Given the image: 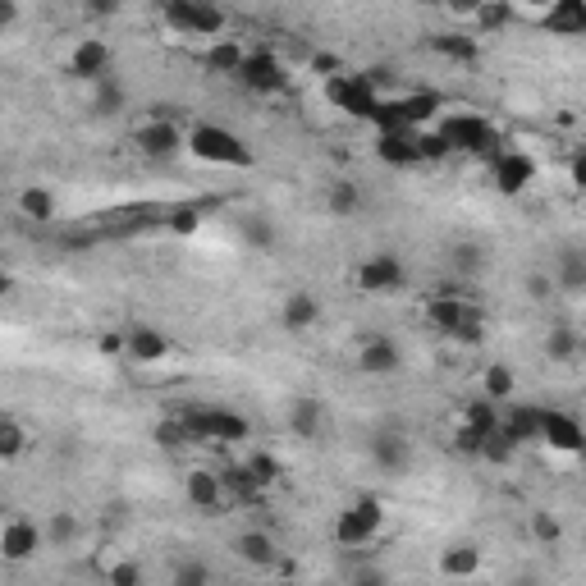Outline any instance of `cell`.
I'll return each instance as SVG.
<instances>
[{
	"label": "cell",
	"instance_id": "f35d334b",
	"mask_svg": "<svg viewBox=\"0 0 586 586\" xmlns=\"http://www.w3.org/2000/svg\"><path fill=\"white\" fill-rule=\"evenodd\" d=\"M46 541L51 545H74L78 541V518L74 513H51V522H46Z\"/></svg>",
	"mask_w": 586,
	"mask_h": 586
},
{
	"label": "cell",
	"instance_id": "816d5d0a",
	"mask_svg": "<svg viewBox=\"0 0 586 586\" xmlns=\"http://www.w3.org/2000/svg\"><path fill=\"white\" fill-rule=\"evenodd\" d=\"M312 69L321 78H335V74H344V60H339V55H330V51H321V55H312Z\"/></svg>",
	"mask_w": 586,
	"mask_h": 586
},
{
	"label": "cell",
	"instance_id": "f6af8a7d",
	"mask_svg": "<svg viewBox=\"0 0 586 586\" xmlns=\"http://www.w3.org/2000/svg\"><path fill=\"white\" fill-rule=\"evenodd\" d=\"M513 449H518V445H513L509 435L495 431V435H486V445H481V458H486V463H509Z\"/></svg>",
	"mask_w": 586,
	"mask_h": 586
},
{
	"label": "cell",
	"instance_id": "8d00e7d4",
	"mask_svg": "<svg viewBox=\"0 0 586 586\" xmlns=\"http://www.w3.org/2000/svg\"><path fill=\"white\" fill-rule=\"evenodd\" d=\"M23 445H28V431L19 426V417H5V422H0V458L14 463V458L23 454Z\"/></svg>",
	"mask_w": 586,
	"mask_h": 586
},
{
	"label": "cell",
	"instance_id": "60d3db41",
	"mask_svg": "<svg viewBox=\"0 0 586 586\" xmlns=\"http://www.w3.org/2000/svg\"><path fill=\"white\" fill-rule=\"evenodd\" d=\"M170 586H211V568L202 559H184V564L174 568Z\"/></svg>",
	"mask_w": 586,
	"mask_h": 586
},
{
	"label": "cell",
	"instance_id": "ab89813d",
	"mask_svg": "<svg viewBox=\"0 0 586 586\" xmlns=\"http://www.w3.org/2000/svg\"><path fill=\"white\" fill-rule=\"evenodd\" d=\"M248 477H252V486H257V490H266V486H275V481H280V463H275L271 454H252L248 458Z\"/></svg>",
	"mask_w": 586,
	"mask_h": 586
},
{
	"label": "cell",
	"instance_id": "5b68a950",
	"mask_svg": "<svg viewBox=\"0 0 586 586\" xmlns=\"http://www.w3.org/2000/svg\"><path fill=\"white\" fill-rule=\"evenodd\" d=\"M184 426L193 431V440H211V445H234V440H248V422L239 413H229V408H216V403H197L188 408Z\"/></svg>",
	"mask_w": 586,
	"mask_h": 586
},
{
	"label": "cell",
	"instance_id": "6f0895ef",
	"mask_svg": "<svg viewBox=\"0 0 586 586\" xmlns=\"http://www.w3.org/2000/svg\"><path fill=\"white\" fill-rule=\"evenodd\" d=\"M326 586H330V582H326Z\"/></svg>",
	"mask_w": 586,
	"mask_h": 586
},
{
	"label": "cell",
	"instance_id": "11a10c76",
	"mask_svg": "<svg viewBox=\"0 0 586 586\" xmlns=\"http://www.w3.org/2000/svg\"><path fill=\"white\" fill-rule=\"evenodd\" d=\"M573 184H577V188H582V193H586V147H582V152L573 156Z\"/></svg>",
	"mask_w": 586,
	"mask_h": 586
},
{
	"label": "cell",
	"instance_id": "484cf974",
	"mask_svg": "<svg viewBox=\"0 0 586 586\" xmlns=\"http://www.w3.org/2000/svg\"><path fill=\"white\" fill-rule=\"evenodd\" d=\"M165 353H170V339H165L161 330H152V326H133L129 330V358L133 362L152 367V362H161Z\"/></svg>",
	"mask_w": 586,
	"mask_h": 586
},
{
	"label": "cell",
	"instance_id": "2e32d148",
	"mask_svg": "<svg viewBox=\"0 0 586 586\" xmlns=\"http://www.w3.org/2000/svg\"><path fill=\"white\" fill-rule=\"evenodd\" d=\"M532 179H536V161L527 152H504L500 161H495V188H500L504 197L522 193Z\"/></svg>",
	"mask_w": 586,
	"mask_h": 586
},
{
	"label": "cell",
	"instance_id": "d6a6232c",
	"mask_svg": "<svg viewBox=\"0 0 586 586\" xmlns=\"http://www.w3.org/2000/svg\"><path fill=\"white\" fill-rule=\"evenodd\" d=\"M124 106H129V92H124L120 78L110 74L106 83H97V92H92V110H97V115H120Z\"/></svg>",
	"mask_w": 586,
	"mask_h": 586
},
{
	"label": "cell",
	"instance_id": "7402d4cb",
	"mask_svg": "<svg viewBox=\"0 0 586 586\" xmlns=\"http://www.w3.org/2000/svg\"><path fill=\"white\" fill-rule=\"evenodd\" d=\"M541 23L554 37H586V0H559L545 10Z\"/></svg>",
	"mask_w": 586,
	"mask_h": 586
},
{
	"label": "cell",
	"instance_id": "9f6ffc18",
	"mask_svg": "<svg viewBox=\"0 0 586 586\" xmlns=\"http://www.w3.org/2000/svg\"><path fill=\"white\" fill-rule=\"evenodd\" d=\"M280 586H293V582H280Z\"/></svg>",
	"mask_w": 586,
	"mask_h": 586
},
{
	"label": "cell",
	"instance_id": "e0dca14e",
	"mask_svg": "<svg viewBox=\"0 0 586 586\" xmlns=\"http://www.w3.org/2000/svg\"><path fill=\"white\" fill-rule=\"evenodd\" d=\"M358 367L367 371V376H394V371L403 367V353H399L394 339L371 335L367 344H362V353H358Z\"/></svg>",
	"mask_w": 586,
	"mask_h": 586
},
{
	"label": "cell",
	"instance_id": "3957f363",
	"mask_svg": "<svg viewBox=\"0 0 586 586\" xmlns=\"http://www.w3.org/2000/svg\"><path fill=\"white\" fill-rule=\"evenodd\" d=\"M440 133H445V142L463 156H481V161H500L504 156L500 129L490 120H481V115H445V120H440Z\"/></svg>",
	"mask_w": 586,
	"mask_h": 586
},
{
	"label": "cell",
	"instance_id": "4316f807",
	"mask_svg": "<svg viewBox=\"0 0 586 586\" xmlns=\"http://www.w3.org/2000/svg\"><path fill=\"white\" fill-rule=\"evenodd\" d=\"M554 289L564 293H586V252H559L554 261Z\"/></svg>",
	"mask_w": 586,
	"mask_h": 586
},
{
	"label": "cell",
	"instance_id": "9c48e42d",
	"mask_svg": "<svg viewBox=\"0 0 586 586\" xmlns=\"http://www.w3.org/2000/svg\"><path fill=\"white\" fill-rule=\"evenodd\" d=\"M138 152L147 156V161H174L179 152H188V133L179 129V124L170 120V110H156L152 120L138 129Z\"/></svg>",
	"mask_w": 586,
	"mask_h": 586
},
{
	"label": "cell",
	"instance_id": "6da1fadb",
	"mask_svg": "<svg viewBox=\"0 0 586 586\" xmlns=\"http://www.w3.org/2000/svg\"><path fill=\"white\" fill-rule=\"evenodd\" d=\"M426 321H431L440 335L458 339V344H481V335H486L481 307L467 303L463 293H454V289H435L431 298H426Z\"/></svg>",
	"mask_w": 586,
	"mask_h": 586
},
{
	"label": "cell",
	"instance_id": "44dd1931",
	"mask_svg": "<svg viewBox=\"0 0 586 586\" xmlns=\"http://www.w3.org/2000/svg\"><path fill=\"white\" fill-rule=\"evenodd\" d=\"M500 431L509 435L513 445L541 440V408H536V403H509V413L500 417Z\"/></svg>",
	"mask_w": 586,
	"mask_h": 586
},
{
	"label": "cell",
	"instance_id": "f5cc1de1",
	"mask_svg": "<svg viewBox=\"0 0 586 586\" xmlns=\"http://www.w3.org/2000/svg\"><path fill=\"white\" fill-rule=\"evenodd\" d=\"M348 586H390V577L380 573V568H358V573L348 577Z\"/></svg>",
	"mask_w": 586,
	"mask_h": 586
},
{
	"label": "cell",
	"instance_id": "7bdbcfd3",
	"mask_svg": "<svg viewBox=\"0 0 586 586\" xmlns=\"http://www.w3.org/2000/svg\"><path fill=\"white\" fill-rule=\"evenodd\" d=\"M188 440H193V431L184 426V417H170V422L156 426V445L161 449H179V445H188Z\"/></svg>",
	"mask_w": 586,
	"mask_h": 586
},
{
	"label": "cell",
	"instance_id": "d590c367",
	"mask_svg": "<svg viewBox=\"0 0 586 586\" xmlns=\"http://www.w3.org/2000/svg\"><path fill=\"white\" fill-rule=\"evenodd\" d=\"M577 330H568V326H554L550 335H545V353H550V362H573L577 358Z\"/></svg>",
	"mask_w": 586,
	"mask_h": 586
},
{
	"label": "cell",
	"instance_id": "9a60e30c",
	"mask_svg": "<svg viewBox=\"0 0 586 586\" xmlns=\"http://www.w3.org/2000/svg\"><path fill=\"white\" fill-rule=\"evenodd\" d=\"M376 156L394 170H408V165H422V147H417L413 129H394V133H376Z\"/></svg>",
	"mask_w": 586,
	"mask_h": 586
},
{
	"label": "cell",
	"instance_id": "83f0119b",
	"mask_svg": "<svg viewBox=\"0 0 586 586\" xmlns=\"http://www.w3.org/2000/svg\"><path fill=\"white\" fill-rule=\"evenodd\" d=\"M243 60H248V51H243L239 42H229V37H220V42L207 46V69H211V74H234V78H239Z\"/></svg>",
	"mask_w": 586,
	"mask_h": 586
},
{
	"label": "cell",
	"instance_id": "7c38bea8",
	"mask_svg": "<svg viewBox=\"0 0 586 586\" xmlns=\"http://www.w3.org/2000/svg\"><path fill=\"white\" fill-rule=\"evenodd\" d=\"M541 440L559 454H586V431L564 408H541Z\"/></svg>",
	"mask_w": 586,
	"mask_h": 586
},
{
	"label": "cell",
	"instance_id": "5bb4252c",
	"mask_svg": "<svg viewBox=\"0 0 586 586\" xmlns=\"http://www.w3.org/2000/svg\"><path fill=\"white\" fill-rule=\"evenodd\" d=\"M403 261L394 257V252H376V257H367L358 266V289L362 293H394L403 289Z\"/></svg>",
	"mask_w": 586,
	"mask_h": 586
},
{
	"label": "cell",
	"instance_id": "30bf717a",
	"mask_svg": "<svg viewBox=\"0 0 586 586\" xmlns=\"http://www.w3.org/2000/svg\"><path fill=\"white\" fill-rule=\"evenodd\" d=\"M239 83L248 87V92H257V97H275V92L289 87V69H284V60L271 51H248V60H243V69H239Z\"/></svg>",
	"mask_w": 586,
	"mask_h": 586
},
{
	"label": "cell",
	"instance_id": "52a82bcc",
	"mask_svg": "<svg viewBox=\"0 0 586 586\" xmlns=\"http://www.w3.org/2000/svg\"><path fill=\"white\" fill-rule=\"evenodd\" d=\"M326 97L335 110H344V115H353V120H376L380 110V92L367 83V74H335L326 78Z\"/></svg>",
	"mask_w": 586,
	"mask_h": 586
},
{
	"label": "cell",
	"instance_id": "7dc6e473",
	"mask_svg": "<svg viewBox=\"0 0 586 586\" xmlns=\"http://www.w3.org/2000/svg\"><path fill=\"white\" fill-rule=\"evenodd\" d=\"M481 445H486V435L472 431V426H458V431H454V449H458V454L481 458Z\"/></svg>",
	"mask_w": 586,
	"mask_h": 586
},
{
	"label": "cell",
	"instance_id": "8992f818",
	"mask_svg": "<svg viewBox=\"0 0 586 586\" xmlns=\"http://www.w3.org/2000/svg\"><path fill=\"white\" fill-rule=\"evenodd\" d=\"M380 522H385V504H380L376 495H362V500H353L335 518V541L344 545V550H362V545L376 541Z\"/></svg>",
	"mask_w": 586,
	"mask_h": 586
},
{
	"label": "cell",
	"instance_id": "836d02e7",
	"mask_svg": "<svg viewBox=\"0 0 586 586\" xmlns=\"http://www.w3.org/2000/svg\"><path fill=\"white\" fill-rule=\"evenodd\" d=\"M326 207H330V216H353V211L362 207V188L348 184V179H335V184L326 188Z\"/></svg>",
	"mask_w": 586,
	"mask_h": 586
},
{
	"label": "cell",
	"instance_id": "ac0fdd59",
	"mask_svg": "<svg viewBox=\"0 0 586 586\" xmlns=\"http://www.w3.org/2000/svg\"><path fill=\"white\" fill-rule=\"evenodd\" d=\"M234 550H239V559L248 568H280V545H275L271 532H257V527H248V532L234 541Z\"/></svg>",
	"mask_w": 586,
	"mask_h": 586
},
{
	"label": "cell",
	"instance_id": "74e56055",
	"mask_svg": "<svg viewBox=\"0 0 586 586\" xmlns=\"http://www.w3.org/2000/svg\"><path fill=\"white\" fill-rule=\"evenodd\" d=\"M472 19H477V33H500L504 23H513V5H477Z\"/></svg>",
	"mask_w": 586,
	"mask_h": 586
},
{
	"label": "cell",
	"instance_id": "ffe728a7",
	"mask_svg": "<svg viewBox=\"0 0 586 586\" xmlns=\"http://www.w3.org/2000/svg\"><path fill=\"white\" fill-rule=\"evenodd\" d=\"M371 458H376L385 472H403V467L413 463V445H408L403 431H376L371 435Z\"/></svg>",
	"mask_w": 586,
	"mask_h": 586
},
{
	"label": "cell",
	"instance_id": "ba28073f",
	"mask_svg": "<svg viewBox=\"0 0 586 586\" xmlns=\"http://www.w3.org/2000/svg\"><path fill=\"white\" fill-rule=\"evenodd\" d=\"M165 23L184 37H216L220 42V33H225V10H220V5H207V0H170V5H165Z\"/></svg>",
	"mask_w": 586,
	"mask_h": 586
},
{
	"label": "cell",
	"instance_id": "e575fe53",
	"mask_svg": "<svg viewBox=\"0 0 586 586\" xmlns=\"http://www.w3.org/2000/svg\"><path fill=\"white\" fill-rule=\"evenodd\" d=\"M243 243L257 252H271L275 248V220L271 216H248L243 220Z\"/></svg>",
	"mask_w": 586,
	"mask_h": 586
},
{
	"label": "cell",
	"instance_id": "4dcf8cb0",
	"mask_svg": "<svg viewBox=\"0 0 586 586\" xmlns=\"http://www.w3.org/2000/svg\"><path fill=\"white\" fill-rule=\"evenodd\" d=\"M463 426H472V431H481V435H495L500 431V403H490V399L463 403Z\"/></svg>",
	"mask_w": 586,
	"mask_h": 586
},
{
	"label": "cell",
	"instance_id": "d6986e66",
	"mask_svg": "<svg viewBox=\"0 0 586 586\" xmlns=\"http://www.w3.org/2000/svg\"><path fill=\"white\" fill-rule=\"evenodd\" d=\"M184 495L193 509L211 513L225 504V477H216V472H207V467H197V472H188L184 477Z\"/></svg>",
	"mask_w": 586,
	"mask_h": 586
},
{
	"label": "cell",
	"instance_id": "4fadbf2b",
	"mask_svg": "<svg viewBox=\"0 0 586 586\" xmlns=\"http://www.w3.org/2000/svg\"><path fill=\"white\" fill-rule=\"evenodd\" d=\"M42 545H46V532L37 527V522H28V518H10L5 522V532H0V554H5L10 564H28V559H37Z\"/></svg>",
	"mask_w": 586,
	"mask_h": 586
},
{
	"label": "cell",
	"instance_id": "bcb514c9",
	"mask_svg": "<svg viewBox=\"0 0 586 586\" xmlns=\"http://www.w3.org/2000/svg\"><path fill=\"white\" fill-rule=\"evenodd\" d=\"M106 586H142V568L133 564V559H124V564H110Z\"/></svg>",
	"mask_w": 586,
	"mask_h": 586
},
{
	"label": "cell",
	"instance_id": "d4e9b609",
	"mask_svg": "<svg viewBox=\"0 0 586 586\" xmlns=\"http://www.w3.org/2000/svg\"><path fill=\"white\" fill-rule=\"evenodd\" d=\"M316 316H321V303H316L307 289H293L289 298H284V307H280L284 330H312Z\"/></svg>",
	"mask_w": 586,
	"mask_h": 586
},
{
	"label": "cell",
	"instance_id": "7a4b0ae2",
	"mask_svg": "<svg viewBox=\"0 0 586 586\" xmlns=\"http://www.w3.org/2000/svg\"><path fill=\"white\" fill-rule=\"evenodd\" d=\"M188 152H193L197 161L229 165V170H252V165H257V152H252L248 142L234 129H220V124H193V129H188Z\"/></svg>",
	"mask_w": 586,
	"mask_h": 586
},
{
	"label": "cell",
	"instance_id": "f546056e",
	"mask_svg": "<svg viewBox=\"0 0 586 586\" xmlns=\"http://www.w3.org/2000/svg\"><path fill=\"white\" fill-rule=\"evenodd\" d=\"M481 399L490 403H513V371L504 362H490L486 376H481Z\"/></svg>",
	"mask_w": 586,
	"mask_h": 586
},
{
	"label": "cell",
	"instance_id": "f1b7e54d",
	"mask_svg": "<svg viewBox=\"0 0 586 586\" xmlns=\"http://www.w3.org/2000/svg\"><path fill=\"white\" fill-rule=\"evenodd\" d=\"M321 403L316 399H293L289 408V431L298 435V440H316V431H321Z\"/></svg>",
	"mask_w": 586,
	"mask_h": 586
},
{
	"label": "cell",
	"instance_id": "cb8c5ba5",
	"mask_svg": "<svg viewBox=\"0 0 586 586\" xmlns=\"http://www.w3.org/2000/svg\"><path fill=\"white\" fill-rule=\"evenodd\" d=\"M426 46H431L435 55L454 60V65H477V60H481V42L472 33H435Z\"/></svg>",
	"mask_w": 586,
	"mask_h": 586
},
{
	"label": "cell",
	"instance_id": "603a6c76",
	"mask_svg": "<svg viewBox=\"0 0 586 586\" xmlns=\"http://www.w3.org/2000/svg\"><path fill=\"white\" fill-rule=\"evenodd\" d=\"M440 573L454 577V582H467V577H477V573H481V545H472V541L449 545V550L440 554Z\"/></svg>",
	"mask_w": 586,
	"mask_h": 586
},
{
	"label": "cell",
	"instance_id": "277c9868",
	"mask_svg": "<svg viewBox=\"0 0 586 586\" xmlns=\"http://www.w3.org/2000/svg\"><path fill=\"white\" fill-rule=\"evenodd\" d=\"M445 110V97L440 92H403V97H390L380 101L376 110V133H394V129H422V124H431L435 115Z\"/></svg>",
	"mask_w": 586,
	"mask_h": 586
},
{
	"label": "cell",
	"instance_id": "f907efd6",
	"mask_svg": "<svg viewBox=\"0 0 586 586\" xmlns=\"http://www.w3.org/2000/svg\"><path fill=\"white\" fill-rule=\"evenodd\" d=\"M550 293H554V275H545V271L527 275V298L532 303H550Z\"/></svg>",
	"mask_w": 586,
	"mask_h": 586
},
{
	"label": "cell",
	"instance_id": "db71d44e",
	"mask_svg": "<svg viewBox=\"0 0 586 586\" xmlns=\"http://www.w3.org/2000/svg\"><path fill=\"white\" fill-rule=\"evenodd\" d=\"M97 348L106 353V358H120V353H129V335H101Z\"/></svg>",
	"mask_w": 586,
	"mask_h": 586
},
{
	"label": "cell",
	"instance_id": "c3c4849f",
	"mask_svg": "<svg viewBox=\"0 0 586 586\" xmlns=\"http://www.w3.org/2000/svg\"><path fill=\"white\" fill-rule=\"evenodd\" d=\"M165 225H170L174 234H193V229L202 225V211H197V207H174V211H170V220H165Z\"/></svg>",
	"mask_w": 586,
	"mask_h": 586
},
{
	"label": "cell",
	"instance_id": "1f68e13d",
	"mask_svg": "<svg viewBox=\"0 0 586 586\" xmlns=\"http://www.w3.org/2000/svg\"><path fill=\"white\" fill-rule=\"evenodd\" d=\"M19 211L28 220H37V225H46V220H55V197L46 193L42 184H33V188H23L19 193Z\"/></svg>",
	"mask_w": 586,
	"mask_h": 586
},
{
	"label": "cell",
	"instance_id": "b9f144b4",
	"mask_svg": "<svg viewBox=\"0 0 586 586\" xmlns=\"http://www.w3.org/2000/svg\"><path fill=\"white\" fill-rule=\"evenodd\" d=\"M454 271L458 275H481L486 271V252H481L477 243H458L454 248Z\"/></svg>",
	"mask_w": 586,
	"mask_h": 586
},
{
	"label": "cell",
	"instance_id": "681fc988",
	"mask_svg": "<svg viewBox=\"0 0 586 586\" xmlns=\"http://www.w3.org/2000/svg\"><path fill=\"white\" fill-rule=\"evenodd\" d=\"M532 536L536 541H545V545H554L559 536H564L559 532V518H550V513H532Z\"/></svg>",
	"mask_w": 586,
	"mask_h": 586
},
{
	"label": "cell",
	"instance_id": "ee69618b",
	"mask_svg": "<svg viewBox=\"0 0 586 586\" xmlns=\"http://www.w3.org/2000/svg\"><path fill=\"white\" fill-rule=\"evenodd\" d=\"M417 147H422V161H445V156H454V147L445 142V133L440 129L417 133Z\"/></svg>",
	"mask_w": 586,
	"mask_h": 586
},
{
	"label": "cell",
	"instance_id": "8fae6325",
	"mask_svg": "<svg viewBox=\"0 0 586 586\" xmlns=\"http://www.w3.org/2000/svg\"><path fill=\"white\" fill-rule=\"evenodd\" d=\"M110 69H115V51H110V42H101V37H83V42L74 46V55H69V74L78 78V83H106Z\"/></svg>",
	"mask_w": 586,
	"mask_h": 586
}]
</instances>
